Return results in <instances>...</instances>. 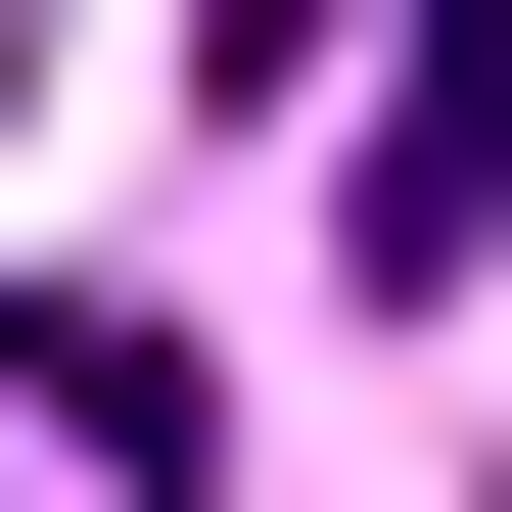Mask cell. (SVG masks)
Returning <instances> with one entry per match:
<instances>
[{
    "label": "cell",
    "instance_id": "1",
    "mask_svg": "<svg viewBox=\"0 0 512 512\" xmlns=\"http://www.w3.org/2000/svg\"><path fill=\"white\" fill-rule=\"evenodd\" d=\"M326 233H373V280H512V0H419V47H373V140H326Z\"/></svg>",
    "mask_w": 512,
    "mask_h": 512
}]
</instances>
